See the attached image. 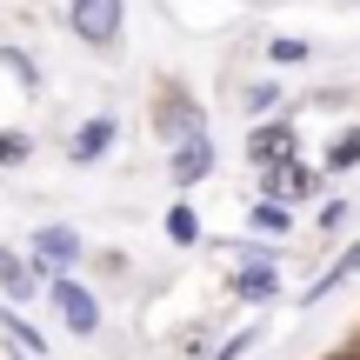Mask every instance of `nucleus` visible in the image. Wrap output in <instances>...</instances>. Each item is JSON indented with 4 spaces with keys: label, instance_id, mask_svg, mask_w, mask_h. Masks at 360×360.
<instances>
[{
    "label": "nucleus",
    "instance_id": "nucleus-1",
    "mask_svg": "<svg viewBox=\"0 0 360 360\" xmlns=\"http://www.w3.org/2000/svg\"><path fill=\"white\" fill-rule=\"evenodd\" d=\"M120 0H74V7H67V27H74L80 40H87V47H107V40H120Z\"/></svg>",
    "mask_w": 360,
    "mask_h": 360
},
{
    "label": "nucleus",
    "instance_id": "nucleus-2",
    "mask_svg": "<svg viewBox=\"0 0 360 360\" xmlns=\"http://www.w3.org/2000/svg\"><path fill=\"white\" fill-rule=\"evenodd\" d=\"M267 180H260V187H267V200H314V193H321V174L314 167H300V154H287V160H274V167H260Z\"/></svg>",
    "mask_w": 360,
    "mask_h": 360
},
{
    "label": "nucleus",
    "instance_id": "nucleus-3",
    "mask_svg": "<svg viewBox=\"0 0 360 360\" xmlns=\"http://www.w3.org/2000/svg\"><path fill=\"white\" fill-rule=\"evenodd\" d=\"M287 154H300V120H267V127L247 134V160H254V167H274V160H287Z\"/></svg>",
    "mask_w": 360,
    "mask_h": 360
},
{
    "label": "nucleus",
    "instance_id": "nucleus-4",
    "mask_svg": "<svg viewBox=\"0 0 360 360\" xmlns=\"http://www.w3.org/2000/svg\"><path fill=\"white\" fill-rule=\"evenodd\" d=\"M47 287H53V300H60L67 327H74L80 340H87V334H101V307H94V294H87L80 281H67V274H47Z\"/></svg>",
    "mask_w": 360,
    "mask_h": 360
},
{
    "label": "nucleus",
    "instance_id": "nucleus-5",
    "mask_svg": "<svg viewBox=\"0 0 360 360\" xmlns=\"http://www.w3.org/2000/svg\"><path fill=\"white\" fill-rule=\"evenodd\" d=\"M207 174H214V141H207V127H200V134H187V141H174L167 180L174 187H193V180H207Z\"/></svg>",
    "mask_w": 360,
    "mask_h": 360
},
{
    "label": "nucleus",
    "instance_id": "nucleus-6",
    "mask_svg": "<svg viewBox=\"0 0 360 360\" xmlns=\"http://www.w3.org/2000/svg\"><path fill=\"white\" fill-rule=\"evenodd\" d=\"M67 260H80V233H67V227H34V274H40V281L60 274Z\"/></svg>",
    "mask_w": 360,
    "mask_h": 360
},
{
    "label": "nucleus",
    "instance_id": "nucleus-7",
    "mask_svg": "<svg viewBox=\"0 0 360 360\" xmlns=\"http://www.w3.org/2000/svg\"><path fill=\"white\" fill-rule=\"evenodd\" d=\"M34 287H40V274L27 267L13 247H0V294H7V300H34Z\"/></svg>",
    "mask_w": 360,
    "mask_h": 360
},
{
    "label": "nucleus",
    "instance_id": "nucleus-8",
    "mask_svg": "<svg viewBox=\"0 0 360 360\" xmlns=\"http://www.w3.org/2000/svg\"><path fill=\"white\" fill-rule=\"evenodd\" d=\"M233 294H240V300H274V294H281V281H274L267 260H240V274H233Z\"/></svg>",
    "mask_w": 360,
    "mask_h": 360
},
{
    "label": "nucleus",
    "instance_id": "nucleus-9",
    "mask_svg": "<svg viewBox=\"0 0 360 360\" xmlns=\"http://www.w3.org/2000/svg\"><path fill=\"white\" fill-rule=\"evenodd\" d=\"M107 147H114V120H87V127L67 141V160H101Z\"/></svg>",
    "mask_w": 360,
    "mask_h": 360
},
{
    "label": "nucleus",
    "instance_id": "nucleus-10",
    "mask_svg": "<svg viewBox=\"0 0 360 360\" xmlns=\"http://www.w3.org/2000/svg\"><path fill=\"white\" fill-rule=\"evenodd\" d=\"M354 274H360V247H347V254H340V260H334V267H327V274H321V281H314L300 300H321V294H334V287H340V281H354Z\"/></svg>",
    "mask_w": 360,
    "mask_h": 360
},
{
    "label": "nucleus",
    "instance_id": "nucleus-11",
    "mask_svg": "<svg viewBox=\"0 0 360 360\" xmlns=\"http://www.w3.org/2000/svg\"><path fill=\"white\" fill-rule=\"evenodd\" d=\"M160 134H167V141H187V134H200V107L167 101V114H160Z\"/></svg>",
    "mask_w": 360,
    "mask_h": 360
},
{
    "label": "nucleus",
    "instance_id": "nucleus-12",
    "mask_svg": "<svg viewBox=\"0 0 360 360\" xmlns=\"http://www.w3.org/2000/svg\"><path fill=\"white\" fill-rule=\"evenodd\" d=\"M0 334H7V340H13V347H20V354H34V360H40V354H47V340H40V334H34V327H27V321H20V314H0Z\"/></svg>",
    "mask_w": 360,
    "mask_h": 360
},
{
    "label": "nucleus",
    "instance_id": "nucleus-13",
    "mask_svg": "<svg viewBox=\"0 0 360 360\" xmlns=\"http://www.w3.org/2000/svg\"><path fill=\"white\" fill-rule=\"evenodd\" d=\"M167 240H174V247H193V240H200V220H193V207H174V214H167Z\"/></svg>",
    "mask_w": 360,
    "mask_h": 360
},
{
    "label": "nucleus",
    "instance_id": "nucleus-14",
    "mask_svg": "<svg viewBox=\"0 0 360 360\" xmlns=\"http://www.w3.org/2000/svg\"><path fill=\"white\" fill-rule=\"evenodd\" d=\"M247 227H260V233H287V207H281V200H260L254 214H247Z\"/></svg>",
    "mask_w": 360,
    "mask_h": 360
},
{
    "label": "nucleus",
    "instance_id": "nucleus-15",
    "mask_svg": "<svg viewBox=\"0 0 360 360\" xmlns=\"http://www.w3.org/2000/svg\"><path fill=\"white\" fill-rule=\"evenodd\" d=\"M354 160H360V127H354V134H340V141L327 147V167H334V174H340V167H354Z\"/></svg>",
    "mask_w": 360,
    "mask_h": 360
},
{
    "label": "nucleus",
    "instance_id": "nucleus-16",
    "mask_svg": "<svg viewBox=\"0 0 360 360\" xmlns=\"http://www.w3.org/2000/svg\"><path fill=\"white\" fill-rule=\"evenodd\" d=\"M274 60H307V40H274Z\"/></svg>",
    "mask_w": 360,
    "mask_h": 360
},
{
    "label": "nucleus",
    "instance_id": "nucleus-17",
    "mask_svg": "<svg viewBox=\"0 0 360 360\" xmlns=\"http://www.w3.org/2000/svg\"><path fill=\"white\" fill-rule=\"evenodd\" d=\"M0 160H27V141H20V134H0Z\"/></svg>",
    "mask_w": 360,
    "mask_h": 360
},
{
    "label": "nucleus",
    "instance_id": "nucleus-18",
    "mask_svg": "<svg viewBox=\"0 0 360 360\" xmlns=\"http://www.w3.org/2000/svg\"><path fill=\"white\" fill-rule=\"evenodd\" d=\"M247 347H254V334H240V340H227V347H220V354H214V360H240V354H247Z\"/></svg>",
    "mask_w": 360,
    "mask_h": 360
}]
</instances>
